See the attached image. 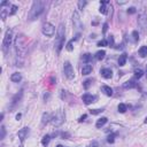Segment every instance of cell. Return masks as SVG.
<instances>
[{
  "mask_svg": "<svg viewBox=\"0 0 147 147\" xmlns=\"http://www.w3.org/2000/svg\"><path fill=\"white\" fill-rule=\"evenodd\" d=\"M146 75H147V68H146Z\"/></svg>",
  "mask_w": 147,
  "mask_h": 147,
  "instance_id": "cell-46",
  "label": "cell"
},
{
  "mask_svg": "<svg viewBox=\"0 0 147 147\" xmlns=\"http://www.w3.org/2000/svg\"><path fill=\"white\" fill-rule=\"evenodd\" d=\"M117 109H119L120 113H125L127 109H128V106H127L125 103H120L119 107H117Z\"/></svg>",
  "mask_w": 147,
  "mask_h": 147,
  "instance_id": "cell-27",
  "label": "cell"
},
{
  "mask_svg": "<svg viewBox=\"0 0 147 147\" xmlns=\"http://www.w3.org/2000/svg\"><path fill=\"white\" fill-rule=\"evenodd\" d=\"M20 119H21V114H17V115H16V120L18 121Z\"/></svg>",
  "mask_w": 147,
  "mask_h": 147,
  "instance_id": "cell-42",
  "label": "cell"
},
{
  "mask_svg": "<svg viewBox=\"0 0 147 147\" xmlns=\"http://www.w3.org/2000/svg\"><path fill=\"white\" fill-rule=\"evenodd\" d=\"M101 90H102V92H103L106 96H108V97H111V96H113V89H111L110 86L103 85V86L101 87Z\"/></svg>",
  "mask_w": 147,
  "mask_h": 147,
  "instance_id": "cell-15",
  "label": "cell"
},
{
  "mask_svg": "<svg viewBox=\"0 0 147 147\" xmlns=\"http://www.w3.org/2000/svg\"><path fill=\"white\" fill-rule=\"evenodd\" d=\"M102 111H103V109H92V110H90V113L92 115H98V114H100Z\"/></svg>",
  "mask_w": 147,
  "mask_h": 147,
  "instance_id": "cell-35",
  "label": "cell"
},
{
  "mask_svg": "<svg viewBox=\"0 0 147 147\" xmlns=\"http://www.w3.org/2000/svg\"><path fill=\"white\" fill-rule=\"evenodd\" d=\"M11 80L14 82V83H18V82L22 80V75H21L20 73H14V74H12V76H11Z\"/></svg>",
  "mask_w": 147,
  "mask_h": 147,
  "instance_id": "cell-14",
  "label": "cell"
},
{
  "mask_svg": "<svg viewBox=\"0 0 147 147\" xmlns=\"http://www.w3.org/2000/svg\"><path fill=\"white\" fill-rule=\"evenodd\" d=\"M105 56H106V52H105L103 49L98 51V52L96 53V59H97V60H103Z\"/></svg>",
  "mask_w": 147,
  "mask_h": 147,
  "instance_id": "cell-22",
  "label": "cell"
},
{
  "mask_svg": "<svg viewBox=\"0 0 147 147\" xmlns=\"http://www.w3.org/2000/svg\"><path fill=\"white\" fill-rule=\"evenodd\" d=\"M100 74H101V76H102L103 78H106V79H109V78H111V76H113V71H111V69H109V68H102V69L100 70Z\"/></svg>",
  "mask_w": 147,
  "mask_h": 147,
  "instance_id": "cell-11",
  "label": "cell"
},
{
  "mask_svg": "<svg viewBox=\"0 0 147 147\" xmlns=\"http://www.w3.org/2000/svg\"><path fill=\"white\" fill-rule=\"evenodd\" d=\"M86 1H85V0H79V1H78V9H80V11H83V8L86 6Z\"/></svg>",
  "mask_w": 147,
  "mask_h": 147,
  "instance_id": "cell-28",
  "label": "cell"
},
{
  "mask_svg": "<svg viewBox=\"0 0 147 147\" xmlns=\"http://www.w3.org/2000/svg\"><path fill=\"white\" fill-rule=\"evenodd\" d=\"M49 141H51V136H48V134L44 136V137H43V139H42V144H43V146H47V145L49 144Z\"/></svg>",
  "mask_w": 147,
  "mask_h": 147,
  "instance_id": "cell-25",
  "label": "cell"
},
{
  "mask_svg": "<svg viewBox=\"0 0 147 147\" xmlns=\"http://www.w3.org/2000/svg\"><path fill=\"white\" fill-rule=\"evenodd\" d=\"M91 84H92V79H86L85 82H84V89L85 90H87V89H89V87L91 86Z\"/></svg>",
  "mask_w": 147,
  "mask_h": 147,
  "instance_id": "cell-29",
  "label": "cell"
},
{
  "mask_svg": "<svg viewBox=\"0 0 147 147\" xmlns=\"http://www.w3.org/2000/svg\"><path fill=\"white\" fill-rule=\"evenodd\" d=\"M18 147H24V146H23V145H20V146H18Z\"/></svg>",
  "mask_w": 147,
  "mask_h": 147,
  "instance_id": "cell-44",
  "label": "cell"
},
{
  "mask_svg": "<svg viewBox=\"0 0 147 147\" xmlns=\"http://www.w3.org/2000/svg\"><path fill=\"white\" fill-rule=\"evenodd\" d=\"M92 66L91 65H85V66H83V68H82V74L83 75H90L91 73H92Z\"/></svg>",
  "mask_w": 147,
  "mask_h": 147,
  "instance_id": "cell-13",
  "label": "cell"
},
{
  "mask_svg": "<svg viewBox=\"0 0 147 147\" xmlns=\"http://www.w3.org/2000/svg\"><path fill=\"white\" fill-rule=\"evenodd\" d=\"M12 42H13V30L12 29H7V31L5 32V36H4V40H3V51L5 54H7L12 45Z\"/></svg>",
  "mask_w": 147,
  "mask_h": 147,
  "instance_id": "cell-5",
  "label": "cell"
},
{
  "mask_svg": "<svg viewBox=\"0 0 147 147\" xmlns=\"http://www.w3.org/2000/svg\"><path fill=\"white\" fill-rule=\"evenodd\" d=\"M44 9H45V3L44 1H39V0L34 1L32 6H31V9H30V13H29V21L37 20L44 13Z\"/></svg>",
  "mask_w": 147,
  "mask_h": 147,
  "instance_id": "cell-2",
  "label": "cell"
},
{
  "mask_svg": "<svg viewBox=\"0 0 147 147\" xmlns=\"http://www.w3.org/2000/svg\"><path fill=\"white\" fill-rule=\"evenodd\" d=\"M57 147H63V146H61V145H59V146H57Z\"/></svg>",
  "mask_w": 147,
  "mask_h": 147,
  "instance_id": "cell-45",
  "label": "cell"
},
{
  "mask_svg": "<svg viewBox=\"0 0 147 147\" xmlns=\"http://www.w3.org/2000/svg\"><path fill=\"white\" fill-rule=\"evenodd\" d=\"M51 119H52V117H51V115H49V114L44 113V114H43V117H42V123L45 125V124H47V123L51 121Z\"/></svg>",
  "mask_w": 147,
  "mask_h": 147,
  "instance_id": "cell-20",
  "label": "cell"
},
{
  "mask_svg": "<svg viewBox=\"0 0 147 147\" xmlns=\"http://www.w3.org/2000/svg\"><path fill=\"white\" fill-rule=\"evenodd\" d=\"M138 25L141 29V31L146 32L147 31V14L146 13H140L138 16Z\"/></svg>",
  "mask_w": 147,
  "mask_h": 147,
  "instance_id": "cell-8",
  "label": "cell"
},
{
  "mask_svg": "<svg viewBox=\"0 0 147 147\" xmlns=\"http://www.w3.org/2000/svg\"><path fill=\"white\" fill-rule=\"evenodd\" d=\"M5 136H6V129H5V127L3 125V127H1V136H0V138L4 139V138H5Z\"/></svg>",
  "mask_w": 147,
  "mask_h": 147,
  "instance_id": "cell-36",
  "label": "cell"
},
{
  "mask_svg": "<svg viewBox=\"0 0 147 147\" xmlns=\"http://www.w3.org/2000/svg\"><path fill=\"white\" fill-rule=\"evenodd\" d=\"M28 133H29V128H23V129H21L17 132V136H18V138H20L21 141H24V139L26 138Z\"/></svg>",
  "mask_w": 147,
  "mask_h": 147,
  "instance_id": "cell-12",
  "label": "cell"
},
{
  "mask_svg": "<svg viewBox=\"0 0 147 147\" xmlns=\"http://www.w3.org/2000/svg\"><path fill=\"white\" fill-rule=\"evenodd\" d=\"M98 46H100V47H103V46H108V42H107V39H102V40L98 42Z\"/></svg>",
  "mask_w": 147,
  "mask_h": 147,
  "instance_id": "cell-32",
  "label": "cell"
},
{
  "mask_svg": "<svg viewBox=\"0 0 147 147\" xmlns=\"http://www.w3.org/2000/svg\"><path fill=\"white\" fill-rule=\"evenodd\" d=\"M107 122H108V119H107V117H101V119H99V120L97 121L96 127H97L98 129H100V128H102Z\"/></svg>",
  "mask_w": 147,
  "mask_h": 147,
  "instance_id": "cell-16",
  "label": "cell"
},
{
  "mask_svg": "<svg viewBox=\"0 0 147 147\" xmlns=\"http://www.w3.org/2000/svg\"><path fill=\"white\" fill-rule=\"evenodd\" d=\"M65 32H66V30H65V25L61 23L60 25H59V28H57L56 40H55V48H56L57 54L61 52V49H62V47H63V45H65V39H66Z\"/></svg>",
  "mask_w": 147,
  "mask_h": 147,
  "instance_id": "cell-3",
  "label": "cell"
},
{
  "mask_svg": "<svg viewBox=\"0 0 147 147\" xmlns=\"http://www.w3.org/2000/svg\"><path fill=\"white\" fill-rule=\"evenodd\" d=\"M145 123H147V117H146V119H145Z\"/></svg>",
  "mask_w": 147,
  "mask_h": 147,
  "instance_id": "cell-43",
  "label": "cell"
},
{
  "mask_svg": "<svg viewBox=\"0 0 147 147\" xmlns=\"http://www.w3.org/2000/svg\"><path fill=\"white\" fill-rule=\"evenodd\" d=\"M107 42H108V46H110V47H114V37L110 35V36H108V39H107Z\"/></svg>",
  "mask_w": 147,
  "mask_h": 147,
  "instance_id": "cell-30",
  "label": "cell"
},
{
  "mask_svg": "<svg viewBox=\"0 0 147 147\" xmlns=\"http://www.w3.org/2000/svg\"><path fill=\"white\" fill-rule=\"evenodd\" d=\"M73 43H74V39H73V40H70V42L67 44V47H66V48H67L69 52H71V51H73V48H74V46H73Z\"/></svg>",
  "mask_w": 147,
  "mask_h": 147,
  "instance_id": "cell-34",
  "label": "cell"
},
{
  "mask_svg": "<svg viewBox=\"0 0 147 147\" xmlns=\"http://www.w3.org/2000/svg\"><path fill=\"white\" fill-rule=\"evenodd\" d=\"M42 32H43V35L46 36V37H53L54 34H55V26H54L52 23L46 22V23L43 25V28H42Z\"/></svg>",
  "mask_w": 147,
  "mask_h": 147,
  "instance_id": "cell-6",
  "label": "cell"
},
{
  "mask_svg": "<svg viewBox=\"0 0 147 147\" xmlns=\"http://www.w3.org/2000/svg\"><path fill=\"white\" fill-rule=\"evenodd\" d=\"M137 11H136V8L134 7H130L129 9H128V14H134Z\"/></svg>",
  "mask_w": 147,
  "mask_h": 147,
  "instance_id": "cell-37",
  "label": "cell"
},
{
  "mask_svg": "<svg viewBox=\"0 0 147 147\" xmlns=\"http://www.w3.org/2000/svg\"><path fill=\"white\" fill-rule=\"evenodd\" d=\"M65 121H66V114L62 110H57L56 113H54L51 119V122L54 127H61L65 123Z\"/></svg>",
  "mask_w": 147,
  "mask_h": 147,
  "instance_id": "cell-4",
  "label": "cell"
},
{
  "mask_svg": "<svg viewBox=\"0 0 147 147\" xmlns=\"http://www.w3.org/2000/svg\"><path fill=\"white\" fill-rule=\"evenodd\" d=\"M16 12H17V6L12 5V6H11V11H9V15H14Z\"/></svg>",
  "mask_w": 147,
  "mask_h": 147,
  "instance_id": "cell-31",
  "label": "cell"
},
{
  "mask_svg": "<svg viewBox=\"0 0 147 147\" xmlns=\"http://www.w3.org/2000/svg\"><path fill=\"white\" fill-rule=\"evenodd\" d=\"M85 119H86V115H83V116H82V117H80V119H79V120H78V121H79V122H82V121H84V120H85Z\"/></svg>",
  "mask_w": 147,
  "mask_h": 147,
  "instance_id": "cell-40",
  "label": "cell"
},
{
  "mask_svg": "<svg viewBox=\"0 0 147 147\" xmlns=\"http://www.w3.org/2000/svg\"><path fill=\"white\" fill-rule=\"evenodd\" d=\"M73 22H74V26H75L76 29H80V28L83 26V25H82V22H80L79 14H78L77 11L74 12V14H73Z\"/></svg>",
  "mask_w": 147,
  "mask_h": 147,
  "instance_id": "cell-9",
  "label": "cell"
},
{
  "mask_svg": "<svg viewBox=\"0 0 147 147\" xmlns=\"http://www.w3.org/2000/svg\"><path fill=\"white\" fill-rule=\"evenodd\" d=\"M138 53H139V55H140L141 57H146V56H147V46H141V47L139 48Z\"/></svg>",
  "mask_w": 147,
  "mask_h": 147,
  "instance_id": "cell-23",
  "label": "cell"
},
{
  "mask_svg": "<svg viewBox=\"0 0 147 147\" xmlns=\"http://www.w3.org/2000/svg\"><path fill=\"white\" fill-rule=\"evenodd\" d=\"M91 147H100V145H99V142H98V141H92Z\"/></svg>",
  "mask_w": 147,
  "mask_h": 147,
  "instance_id": "cell-38",
  "label": "cell"
},
{
  "mask_svg": "<svg viewBox=\"0 0 147 147\" xmlns=\"http://www.w3.org/2000/svg\"><path fill=\"white\" fill-rule=\"evenodd\" d=\"M133 74H134V78L136 79H139V78H141L144 76V71L140 68H136L134 71H133Z\"/></svg>",
  "mask_w": 147,
  "mask_h": 147,
  "instance_id": "cell-21",
  "label": "cell"
},
{
  "mask_svg": "<svg viewBox=\"0 0 147 147\" xmlns=\"http://www.w3.org/2000/svg\"><path fill=\"white\" fill-rule=\"evenodd\" d=\"M108 4H109L108 0H106V1H100V9H99V12L101 14H107V7H106V5H108Z\"/></svg>",
  "mask_w": 147,
  "mask_h": 147,
  "instance_id": "cell-18",
  "label": "cell"
},
{
  "mask_svg": "<svg viewBox=\"0 0 147 147\" xmlns=\"http://www.w3.org/2000/svg\"><path fill=\"white\" fill-rule=\"evenodd\" d=\"M63 74L68 79H74V77H75L74 68H73V66L69 61H66L63 63Z\"/></svg>",
  "mask_w": 147,
  "mask_h": 147,
  "instance_id": "cell-7",
  "label": "cell"
},
{
  "mask_svg": "<svg viewBox=\"0 0 147 147\" xmlns=\"http://www.w3.org/2000/svg\"><path fill=\"white\" fill-rule=\"evenodd\" d=\"M127 60H128V55H127L125 53L121 54V55H120V57H119V65H120L121 67L125 66V63H127Z\"/></svg>",
  "mask_w": 147,
  "mask_h": 147,
  "instance_id": "cell-17",
  "label": "cell"
},
{
  "mask_svg": "<svg viewBox=\"0 0 147 147\" xmlns=\"http://www.w3.org/2000/svg\"><path fill=\"white\" fill-rule=\"evenodd\" d=\"M107 141H108L109 144H113V142L115 141V134H113V133H111V134H109V136H108V138H107Z\"/></svg>",
  "mask_w": 147,
  "mask_h": 147,
  "instance_id": "cell-33",
  "label": "cell"
},
{
  "mask_svg": "<svg viewBox=\"0 0 147 147\" xmlns=\"http://www.w3.org/2000/svg\"><path fill=\"white\" fill-rule=\"evenodd\" d=\"M91 59H92V55H91L90 53H86V54H84V55L82 56V60H83V62H85V63H89V62L91 61Z\"/></svg>",
  "mask_w": 147,
  "mask_h": 147,
  "instance_id": "cell-24",
  "label": "cell"
},
{
  "mask_svg": "<svg viewBox=\"0 0 147 147\" xmlns=\"http://www.w3.org/2000/svg\"><path fill=\"white\" fill-rule=\"evenodd\" d=\"M96 99H97L96 96H92V94H89V93H86V94H84V96L82 97V100H83V102H84L85 105H90V103L94 102Z\"/></svg>",
  "mask_w": 147,
  "mask_h": 147,
  "instance_id": "cell-10",
  "label": "cell"
},
{
  "mask_svg": "<svg viewBox=\"0 0 147 147\" xmlns=\"http://www.w3.org/2000/svg\"><path fill=\"white\" fill-rule=\"evenodd\" d=\"M127 1H120V0H119V1H117V4H119V5H124Z\"/></svg>",
  "mask_w": 147,
  "mask_h": 147,
  "instance_id": "cell-41",
  "label": "cell"
},
{
  "mask_svg": "<svg viewBox=\"0 0 147 147\" xmlns=\"http://www.w3.org/2000/svg\"><path fill=\"white\" fill-rule=\"evenodd\" d=\"M107 29H108V23H103V34H106Z\"/></svg>",
  "mask_w": 147,
  "mask_h": 147,
  "instance_id": "cell-39",
  "label": "cell"
},
{
  "mask_svg": "<svg viewBox=\"0 0 147 147\" xmlns=\"http://www.w3.org/2000/svg\"><path fill=\"white\" fill-rule=\"evenodd\" d=\"M137 86V83L134 80H128L123 84V87L124 89H134V87Z\"/></svg>",
  "mask_w": 147,
  "mask_h": 147,
  "instance_id": "cell-19",
  "label": "cell"
},
{
  "mask_svg": "<svg viewBox=\"0 0 147 147\" xmlns=\"http://www.w3.org/2000/svg\"><path fill=\"white\" fill-rule=\"evenodd\" d=\"M14 45H15V52H16L15 66L22 67L23 61H24V55H25V46H24V38H23V35H20V36L16 37Z\"/></svg>",
  "mask_w": 147,
  "mask_h": 147,
  "instance_id": "cell-1",
  "label": "cell"
},
{
  "mask_svg": "<svg viewBox=\"0 0 147 147\" xmlns=\"http://www.w3.org/2000/svg\"><path fill=\"white\" fill-rule=\"evenodd\" d=\"M131 37H132V42L133 43H137L138 40H139V34H138V31H132V34H131Z\"/></svg>",
  "mask_w": 147,
  "mask_h": 147,
  "instance_id": "cell-26",
  "label": "cell"
}]
</instances>
